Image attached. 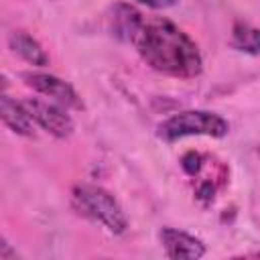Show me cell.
<instances>
[{
    "label": "cell",
    "mask_w": 260,
    "mask_h": 260,
    "mask_svg": "<svg viewBox=\"0 0 260 260\" xmlns=\"http://www.w3.org/2000/svg\"><path fill=\"white\" fill-rule=\"evenodd\" d=\"M232 47H236L238 51L244 53H260V28L248 24V22H234L232 28Z\"/></svg>",
    "instance_id": "30bf717a"
},
{
    "label": "cell",
    "mask_w": 260,
    "mask_h": 260,
    "mask_svg": "<svg viewBox=\"0 0 260 260\" xmlns=\"http://www.w3.org/2000/svg\"><path fill=\"white\" fill-rule=\"evenodd\" d=\"M199 162H201V156H199L197 152H187V154L183 156V162H181V165H183V169H185L189 175H195V173L199 171V167H201Z\"/></svg>",
    "instance_id": "8fae6325"
},
{
    "label": "cell",
    "mask_w": 260,
    "mask_h": 260,
    "mask_svg": "<svg viewBox=\"0 0 260 260\" xmlns=\"http://www.w3.org/2000/svg\"><path fill=\"white\" fill-rule=\"evenodd\" d=\"M142 16L128 4H116L112 16V32L122 41H134L138 28L142 26Z\"/></svg>",
    "instance_id": "9c48e42d"
},
{
    "label": "cell",
    "mask_w": 260,
    "mask_h": 260,
    "mask_svg": "<svg viewBox=\"0 0 260 260\" xmlns=\"http://www.w3.org/2000/svg\"><path fill=\"white\" fill-rule=\"evenodd\" d=\"M136 2L146 4V6H150V8H169V6L175 4V0H136Z\"/></svg>",
    "instance_id": "4fadbf2b"
},
{
    "label": "cell",
    "mask_w": 260,
    "mask_h": 260,
    "mask_svg": "<svg viewBox=\"0 0 260 260\" xmlns=\"http://www.w3.org/2000/svg\"><path fill=\"white\" fill-rule=\"evenodd\" d=\"M8 45L10 49L22 57L24 61H28L30 65H39V67H45L49 65V55L45 53V49L41 47V43L30 37L28 32L24 30H12L10 37H8Z\"/></svg>",
    "instance_id": "ba28073f"
},
{
    "label": "cell",
    "mask_w": 260,
    "mask_h": 260,
    "mask_svg": "<svg viewBox=\"0 0 260 260\" xmlns=\"http://www.w3.org/2000/svg\"><path fill=\"white\" fill-rule=\"evenodd\" d=\"M258 156H260V148H258Z\"/></svg>",
    "instance_id": "5bb4252c"
},
{
    "label": "cell",
    "mask_w": 260,
    "mask_h": 260,
    "mask_svg": "<svg viewBox=\"0 0 260 260\" xmlns=\"http://www.w3.org/2000/svg\"><path fill=\"white\" fill-rule=\"evenodd\" d=\"M230 130L228 120H223L215 112H205V110H185L179 112L165 122L158 124V138L173 142L185 136H213L221 138Z\"/></svg>",
    "instance_id": "3957f363"
},
{
    "label": "cell",
    "mask_w": 260,
    "mask_h": 260,
    "mask_svg": "<svg viewBox=\"0 0 260 260\" xmlns=\"http://www.w3.org/2000/svg\"><path fill=\"white\" fill-rule=\"evenodd\" d=\"M22 104L28 110L30 118L41 128H45L47 132H51L53 136L67 138L73 132V120L61 108V104H57V102L53 104V102H47V100H41V98H28Z\"/></svg>",
    "instance_id": "277c9868"
},
{
    "label": "cell",
    "mask_w": 260,
    "mask_h": 260,
    "mask_svg": "<svg viewBox=\"0 0 260 260\" xmlns=\"http://www.w3.org/2000/svg\"><path fill=\"white\" fill-rule=\"evenodd\" d=\"M0 260H16V252L10 250V244L6 240H2L0 244Z\"/></svg>",
    "instance_id": "7c38bea8"
},
{
    "label": "cell",
    "mask_w": 260,
    "mask_h": 260,
    "mask_svg": "<svg viewBox=\"0 0 260 260\" xmlns=\"http://www.w3.org/2000/svg\"><path fill=\"white\" fill-rule=\"evenodd\" d=\"M160 242H162L167 256L173 260H179V258L197 260L205 254V246L199 238H195L183 230H177V228H162Z\"/></svg>",
    "instance_id": "8992f818"
},
{
    "label": "cell",
    "mask_w": 260,
    "mask_h": 260,
    "mask_svg": "<svg viewBox=\"0 0 260 260\" xmlns=\"http://www.w3.org/2000/svg\"><path fill=\"white\" fill-rule=\"evenodd\" d=\"M71 199H73V207L81 215L102 223L112 234H124L126 232L128 219H126L120 203L106 189H102L98 185L81 183V185L73 187Z\"/></svg>",
    "instance_id": "7a4b0ae2"
},
{
    "label": "cell",
    "mask_w": 260,
    "mask_h": 260,
    "mask_svg": "<svg viewBox=\"0 0 260 260\" xmlns=\"http://www.w3.org/2000/svg\"><path fill=\"white\" fill-rule=\"evenodd\" d=\"M22 79L28 87H32L35 91L43 93L45 98L55 100L57 104L65 106V108H83L81 98L77 95V91L63 79L51 75V73H39V71H24Z\"/></svg>",
    "instance_id": "5b68a950"
},
{
    "label": "cell",
    "mask_w": 260,
    "mask_h": 260,
    "mask_svg": "<svg viewBox=\"0 0 260 260\" xmlns=\"http://www.w3.org/2000/svg\"><path fill=\"white\" fill-rule=\"evenodd\" d=\"M0 116H2V122L16 134H22V136H32L35 132V126H32V118L28 114V110L24 108V104L12 100L10 95H2L0 100Z\"/></svg>",
    "instance_id": "52a82bcc"
},
{
    "label": "cell",
    "mask_w": 260,
    "mask_h": 260,
    "mask_svg": "<svg viewBox=\"0 0 260 260\" xmlns=\"http://www.w3.org/2000/svg\"><path fill=\"white\" fill-rule=\"evenodd\" d=\"M142 61L171 77H195L201 73V53L197 43L167 18L144 20L134 41Z\"/></svg>",
    "instance_id": "6da1fadb"
}]
</instances>
